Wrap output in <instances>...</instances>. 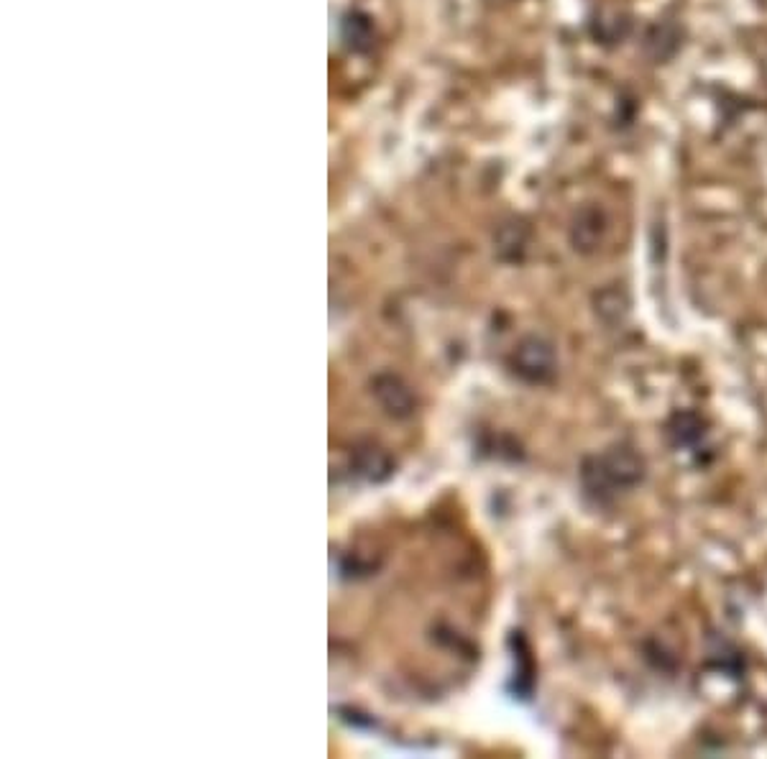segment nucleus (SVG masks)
Masks as SVG:
<instances>
[{"mask_svg":"<svg viewBox=\"0 0 767 759\" xmlns=\"http://www.w3.org/2000/svg\"><path fill=\"white\" fill-rule=\"evenodd\" d=\"M642 458L629 448H612L604 455H594L583 463V489L596 501H609L642 481Z\"/></svg>","mask_w":767,"mask_h":759,"instance_id":"nucleus-1","label":"nucleus"},{"mask_svg":"<svg viewBox=\"0 0 767 759\" xmlns=\"http://www.w3.org/2000/svg\"><path fill=\"white\" fill-rule=\"evenodd\" d=\"M376 391H379L384 407L392 414H397V417H404V414L412 412V394L407 391V386L399 384L394 376H384V379L376 381Z\"/></svg>","mask_w":767,"mask_h":759,"instance_id":"nucleus-3","label":"nucleus"},{"mask_svg":"<svg viewBox=\"0 0 767 759\" xmlns=\"http://www.w3.org/2000/svg\"><path fill=\"white\" fill-rule=\"evenodd\" d=\"M514 371L530 384H543L555 374V353L550 343L540 338L522 340L514 351Z\"/></svg>","mask_w":767,"mask_h":759,"instance_id":"nucleus-2","label":"nucleus"}]
</instances>
